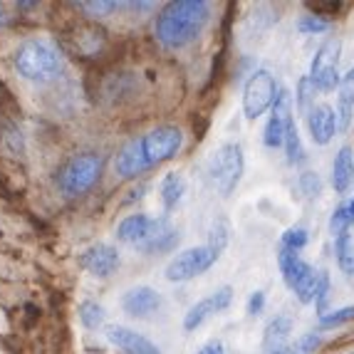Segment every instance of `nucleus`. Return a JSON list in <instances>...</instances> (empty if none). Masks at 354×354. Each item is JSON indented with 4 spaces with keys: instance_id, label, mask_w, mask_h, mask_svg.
<instances>
[{
    "instance_id": "nucleus-23",
    "label": "nucleus",
    "mask_w": 354,
    "mask_h": 354,
    "mask_svg": "<svg viewBox=\"0 0 354 354\" xmlns=\"http://www.w3.org/2000/svg\"><path fill=\"white\" fill-rule=\"evenodd\" d=\"M317 288H319V272L310 266L305 270V275H302V278L292 285V292H295L297 300L307 305V302H313L315 297H317Z\"/></svg>"
},
{
    "instance_id": "nucleus-20",
    "label": "nucleus",
    "mask_w": 354,
    "mask_h": 354,
    "mask_svg": "<svg viewBox=\"0 0 354 354\" xmlns=\"http://www.w3.org/2000/svg\"><path fill=\"white\" fill-rule=\"evenodd\" d=\"M352 114H354V67L344 75L342 82H339V109H337V117H339V127L342 129L349 127Z\"/></svg>"
},
{
    "instance_id": "nucleus-40",
    "label": "nucleus",
    "mask_w": 354,
    "mask_h": 354,
    "mask_svg": "<svg viewBox=\"0 0 354 354\" xmlns=\"http://www.w3.org/2000/svg\"><path fill=\"white\" fill-rule=\"evenodd\" d=\"M347 354H354V352H347Z\"/></svg>"
},
{
    "instance_id": "nucleus-18",
    "label": "nucleus",
    "mask_w": 354,
    "mask_h": 354,
    "mask_svg": "<svg viewBox=\"0 0 354 354\" xmlns=\"http://www.w3.org/2000/svg\"><path fill=\"white\" fill-rule=\"evenodd\" d=\"M176 243H178L176 228L169 225L166 221H156L151 236L139 245V250H142V253H166V250H171Z\"/></svg>"
},
{
    "instance_id": "nucleus-28",
    "label": "nucleus",
    "mask_w": 354,
    "mask_h": 354,
    "mask_svg": "<svg viewBox=\"0 0 354 354\" xmlns=\"http://www.w3.org/2000/svg\"><path fill=\"white\" fill-rule=\"evenodd\" d=\"M349 228H352V216H349V208L347 206H339L335 213H332V218H330L332 236H337V238L347 236Z\"/></svg>"
},
{
    "instance_id": "nucleus-14",
    "label": "nucleus",
    "mask_w": 354,
    "mask_h": 354,
    "mask_svg": "<svg viewBox=\"0 0 354 354\" xmlns=\"http://www.w3.org/2000/svg\"><path fill=\"white\" fill-rule=\"evenodd\" d=\"M290 335H292V319L288 315L270 319L263 335V349L268 354H290Z\"/></svg>"
},
{
    "instance_id": "nucleus-1",
    "label": "nucleus",
    "mask_w": 354,
    "mask_h": 354,
    "mask_svg": "<svg viewBox=\"0 0 354 354\" xmlns=\"http://www.w3.org/2000/svg\"><path fill=\"white\" fill-rule=\"evenodd\" d=\"M211 8L203 0H174L156 18V40L169 50L186 48L201 35L211 18Z\"/></svg>"
},
{
    "instance_id": "nucleus-10",
    "label": "nucleus",
    "mask_w": 354,
    "mask_h": 354,
    "mask_svg": "<svg viewBox=\"0 0 354 354\" xmlns=\"http://www.w3.org/2000/svg\"><path fill=\"white\" fill-rule=\"evenodd\" d=\"M161 307V295L149 285H139V288L127 290L122 295V310L134 319H147L151 317Z\"/></svg>"
},
{
    "instance_id": "nucleus-24",
    "label": "nucleus",
    "mask_w": 354,
    "mask_h": 354,
    "mask_svg": "<svg viewBox=\"0 0 354 354\" xmlns=\"http://www.w3.org/2000/svg\"><path fill=\"white\" fill-rule=\"evenodd\" d=\"M337 266L339 270L347 275V278H354V236L347 233V236L337 238Z\"/></svg>"
},
{
    "instance_id": "nucleus-16",
    "label": "nucleus",
    "mask_w": 354,
    "mask_h": 354,
    "mask_svg": "<svg viewBox=\"0 0 354 354\" xmlns=\"http://www.w3.org/2000/svg\"><path fill=\"white\" fill-rule=\"evenodd\" d=\"M352 181H354V149L344 144L337 151L335 161H332V189L337 194H344L352 186Z\"/></svg>"
},
{
    "instance_id": "nucleus-8",
    "label": "nucleus",
    "mask_w": 354,
    "mask_h": 354,
    "mask_svg": "<svg viewBox=\"0 0 354 354\" xmlns=\"http://www.w3.org/2000/svg\"><path fill=\"white\" fill-rule=\"evenodd\" d=\"M339 57H342V42L327 40L322 48L315 53L313 65H310V82L319 92H332L339 84Z\"/></svg>"
},
{
    "instance_id": "nucleus-26",
    "label": "nucleus",
    "mask_w": 354,
    "mask_h": 354,
    "mask_svg": "<svg viewBox=\"0 0 354 354\" xmlns=\"http://www.w3.org/2000/svg\"><path fill=\"white\" fill-rule=\"evenodd\" d=\"M80 319H82V325L87 327V330H97V327L104 322V310H102V305H97V302L84 300L82 305H80Z\"/></svg>"
},
{
    "instance_id": "nucleus-19",
    "label": "nucleus",
    "mask_w": 354,
    "mask_h": 354,
    "mask_svg": "<svg viewBox=\"0 0 354 354\" xmlns=\"http://www.w3.org/2000/svg\"><path fill=\"white\" fill-rule=\"evenodd\" d=\"M278 263H280V272H283L285 285H288L290 290H292V285H295L297 280L305 275L307 268H310V263H305V260L300 258V253H297V250H288V248L280 250Z\"/></svg>"
},
{
    "instance_id": "nucleus-30",
    "label": "nucleus",
    "mask_w": 354,
    "mask_h": 354,
    "mask_svg": "<svg viewBox=\"0 0 354 354\" xmlns=\"http://www.w3.org/2000/svg\"><path fill=\"white\" fill-rule=\"evenodd\" d=\"M307 241H310V236H307V230L300 228V225L283 233V248L288 250H302L307 245Z\"/></svg>"
},
{
    "instance_id": "nucleus-39",
    "label": "nucleus",
    "mask_w": 354,
    "mask_h": 354,
    "mask_svg": "<svg viewBox=\"0 0 354 354\" xmlns=\"http://www.w3.org/2000/svg\"><path fill=\"white\" fill-rule=\"evenodd\" d=\"M3 23H6V15H3V12H0V25H3Z\"/></svg>"
},
{
    "instance_id": "nucleus-3",
    "label": "nucleus",
    "mask_w": 354,
    "mask_h": 354,
    "mask_svg": "<svg viewBox=\"0 0 354 354\" xmlns=\"http://www.w3.org/2000/svg\"><path fill=\"white\" fill-rule=\"evenodd\" d=\"M102 176V156L95 151L77 153L62 166L57 176V186L65 196H82L87 194Z\"/></svg>"
},
{
    "instance_id": "nucleus-2",
    "label": "nucleus",
    "mask_w": 354,
    "mask_h": 354,
    "mask_svg": "<svg viewBox=\"0 0 354 354\" xmlns=\"http://www.w3.org/2000/svg\"><path fill=\"white\" fill-rule=\"evenodd\" d=\"M15 70L32 82H50L62 72V57L45 40H28L15 50Z\"/></svg>"
},
{
    "instance_id": "nucleus-7",
    "label": "nucleus",
    "mask_w": 354,
    "mask_h": 354,
    "mask_svg": "<svg viewBox=\"0 0 354 354\" xmlns=\"http://www.w3.org/2000/svg\"><path fill=\"white\" fill-rule=\"evenodd\" d=\"M280 97V89L275 84V77L268 70L253 72V77L245 84V92H243V114L245 119H258L270 109Z\"/></svg>"
},
{
    "instance_id": "nucleus-31",
    "label": "nucleus",
    "mask_w": 354,
    "mask_h": 354,
    "mask_svg": "<svg viewBox=\"0 0 354 354\" xmlns=\"http://www.w3.org/2000/svg\"><path fill=\"white\" fill-rule=\"evenodd\" d=\"M349 319H354V305L339 307V310L327 313L325 317H319V325L322 327H339V325H344V322H349Z\"/></svg>"
},
{
    "instance_id": "nucleus-21",
    "label": "nucleus",
    "mask_w": 354,
    "mask_h": 354,
    "mask_svg": "<svg viewBox=\"0 0 354 354\" xmlns=\"http://www.w3.org/2000/svg\"><path fill=\"white\" fill-rule=\"evenodd\" d=\"M183 191H186V181L178 171L166 174L164 181H161V203H164L166 211H171L178 201H181Z\"/></svg>"
},
{
    "instance_id": "nucleus-22",
    "label": "nucleus",
    "mask_w": 354,
    "mask_h": 354,
    "mask_svg": "<svg viewBox=\"0 0 354 354\" xmlns=\"http://www.w3.org/2000/svg\"><path fill=\"white\" fill-rule=\"evenodd\" d=\"M285 153H288V161L292 166L302 164L305 161V147H302L300 142V131H297V124H295V119H292V114L288 117V124H285Z\"/></svg>"
},
{
    "instance_id": "nucleus-38",
    "label": "nucleus",
    "mask_w": 354,
    "mask_h": 354,
    "mask_svg": "<svg viewBox=\"0 0 354 354\" xmlns=\"http://www.w3.org/2000/svg\"><path fill=\"white\" fill-rule=\"evenodd\" d=\"M347 208H349V216H352V223H354V198L347 203Z\"/></svg>"
},
{
    "instance_id": "nucleus-4",
    "label": "nucleus",
    "mask_w": 354,
    "mask_h": 354,
    "mask_svg": "<svg viewBox=\"0 0 354 354\" xmlns=\"http://www.w3.org/2000/svg\"><path fill=\"white\" fill-rule=\"evenodd\" d=\"M243 169H245V159H243L241 144L228 142L223 147H218V151L213 153L208 174H211V181L221 198H228L236 191L238 181L243 176Z\"/></svg>"
},
{
    "instance_id": "nucleus-27",
    "label": "nucleus",
    "mask_w": 354,
    "mask_h": 354,
    "mask_svg": "<svg viewBox=\"0 0 354 354\" xmlns=\"http://www.w3.org/2000/svg\"><path fill=\"white\" fill-rule=\"evenodd\" d=\"M327 28H330V20H325L322 15H315V12H305L297 20V30L302 35H319V32H327Z\"/></svg>"
},
{
    "instance_id": "nucleus-5",
    "label": "nucleus",
    "mask_w": 354,
    "mask_h": 354,
    "mask_svg": "<svg viewBox=\"0 0 354 354\" xmlns=\"http://www.w3.org/2000/svg\"><path fill=\"white\" fill-rule=\"evenodd\" d=\"M134 142H136L139 153H142L144 166L151 169V166L164 164V161L176 156L178 149H181V144H183V131L174 124L153 127V129H149L147 134L134 139Z\"/></svg>"
},
{
    "instance_id": "nucleus-37",
    "label": "nucleus",
    "mask_w": 354,
    "mask_h": 354,
    "mask_svg": "<svg viewBox=\"0 0 354 354\" xmlns=\"http://www.w3.org/2000/svg\"><path fill=\"white\" fill-rule=\"evenodd\" d=\"M196 354H225V349H223V344H221L218 339H216V342L203 344V347L198 349V352H196Z\"/></svg>"
},
{
    "instance_id": "nucleus-13",
    "label": "nucleus",
    "mask_w": 354,
    "mask_h": 354,
    "mask_svg": "<svg viewBox=\"0 0 354 354\" xmlns=\"http://www.w3.org/2000/svg\"><path fill=\"white\" fill-rule=\"evenodd\" d=\"M106 339L124 354H161V349L156 347L151 339H147L144 335H139V332L129 330V327H122V325L106 327Z\"/></svg>"
},
{
    "instance_id": "nucleus-11",
    "label": "nucleus",
    "mask_w": 354,
    "mask_h": 354,
    "mask_svg": "<svg viewBox=\"0 0 354 354\" xmlns=\"http://www.w3.org/2000/svg\"><path fill=\"white\" fill-rule=\"evenodd\" d=\"M337 127H339V117H337V109H332L330 104H315L307 114L310 139L319 147L332 142V136L337 134Z\"/></svg>"
},
{
    "instance_id": "nucleus-32",
    "label": "nucleus",
    "mask_w": 354,
    "mask_h": 354,
    "mask_svg": "<svg viewBox=\"0 0 354 354\" xmlns=\"http://www.w3.org/2000/svg\"><path fill=\"white\" fill-rule=\"evenodd\" d=\"M122 3H112V0H95V3H77V8L89 10V15H109V12L119 10Z\"/></svg>"
},
{
    "instance_id": "nucleus-12",
    "label": "nucleus",
    "mask_w": 354,
    "mask_h": 354,
    "mask_svg": "<svg viewBox=\"0 0 354 354\" xmlns=\"http://www.w3.org/2000/svg\"><path fill=\"white\" fill-rule=\"evenodd\" d=\"M80 266L87 272H92V275H97V278H106L119 268V250L114 245H106V243L92 245V248H87L82 253Z\"/></svg>"
},
{
    "instance_id": "nucleus-34",
    "label": "nucleus",
    "mask_w": 354,
    "mask_h": 354,
    "mask_svg": "<svg viewBox=\"0 0 354 354\" xmlns=\"http://www.w3.org/2000/svg\"><path fill=\"white\" fill-rule=\"evenodd\" d=\"M300 189L305 191V196H310V198H317L319 196V176L313 171H307L300 176Z\"/></svg>"
},
{
    "instance_id": "nucleus-15",
    "label": "nucleus",
    "mask_w": 354,
    "mask_h": 354,
    "mask_svg": "<svg viewBox=\"0 0 354 354\" xmlns=\"http://www.w3.org/2000/svg\"><path fill=\"white\" fill-rule=\"evenodd\" d=\"M156 221L144 216V213H131L122 223L117 225V238L122 243H131V245H142L149 236H151Z\"/></svg>"
},
{
    "instance_id": "nucleus-36",
    "label": "nucleus",
    "mask_w": 354,
    "mask_h": 354,
    "mask_svg": "<svg viewBox=\"0 0 354 354\" xmlns=\"http://www.w3.org/2000/svg\"><path fill=\"white\" fill-rule=\"evenodd\" d=\"M266 307V292L263 290H255L253 295L248 297V315H260Z\"/></svg>"
},
{
    "instance_id": "nucleus-35",
    "label": "nucleus",
    "mask_w": 354,
    "mask_h": 354,
    "mask_svg": "<svg viewBox=\"0 0 354 354\" xmlns=\"http://www.w3.org/2000/svg\"><path fill=\"white\" fill-rule=\"evenodd\" d=\"M310 97H313V82H310V77H302L300 87H297V104H300V109H307Z\"/></svg>"
},
{
    "instance_id": "nucleus-9",
    "label": "nucleus",
    "mask_w": 354,
    "mask_h": 354,
    "mask_svg": "<svg viewBox=\"0 0 354 354\" xmlns=\"http://www.w3.org/2000/svg\"><path fill=\"white\" fill-rule=\"evenodd\" d=\"M230 302H233V288H230V285L213 290V295H206L203 300H198L189 313H186V317H183V330L194 332L196 327H201L211 315L228 310Z\"/></svg>"
},
{
    "instance_id": "nucleus-33",
    "label": "nucleus",
    "mask_w": 354,
    "mask_h": 354,
    "mask_svg": "<svg viewBox=\"0 0 354 354\" xmlns=\"http://www.w3.org/2000/svg\"><path fill=\"white\" fill-rule=\"evenodd\" d=\"M327 295H330V275H327V272H319V288H317V297H315L319 317L327 315Z\"/></svg>"
},
{
    "instance_id": "nucleus-25",
    "label": "nucleus",
    "mask_w": 354,
    "mask_h": 354,
    "mask_svg": "<svg viewBox=\"0 0 354 354\" xmlns=\"http://www.w3.org/2000/svg\"><path fill=\"white\" fill-rule=\"evenodd\" d=\"M228 238H230V223L228 218H216L211 223V233H208V245L213 250H218L223 253L225 245H228Z\"/></svg>"
},
{
    "instance_id": "nucleus-17",
    "label": "nucleus",
    "mask_w": 354,
    "mask_h": 354,
    "mask_svg": "<svg viewBox=\"0 0 354 354\" xmlns=\"http://www.w3.org/2000/svg\"><path fill=\"white\" fill-rule=\"evenodd\" d=\"M288 117H290V112L285 109V95L280 92L278 102L272 104V114H270V119H268L266 134H263V142H266V147H268V149H278V147H283L285 124H288Z\"/></svg>"
},
{
    "instance_id": "nucleus-29",
    "label": "nucleus",
    "mask_w": 354,
    "mask_h": 354,
    "mask_svg": "<svg viewBox=\"0 0 354 354\" xmlns=\"http://www.w3.org/2000/svg\"><path fill=\"white\" fill-rule=\"evenodd\" d=\"M319 344H322L319 332H307V335L297 337L295 342L290 344V354H313Z\"/></svg>"
},
{
    "instance_id": "nucleus-6",
    "label": "nucleus",
    "mask_w": 354,
    "mask_h": 354,
    "mask_svg": "<svg viewBox=\"0 0 354 354\" xmlns=\"http://www.w3.org/2000/svg\"><path fill=\"white\" fill-rule=\"evenodd\" d=\"M221 258L218 250H213L211 245H198V248L181 250L178 255H174V260L166 266V280L171 283H186V280H194L198 275L208 270V268L216 266V260Z\"/></svg>"
}]
</instances>
